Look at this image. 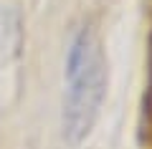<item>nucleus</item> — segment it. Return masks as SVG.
Listing matches in <instances>:
<instances>
[{"label":"nucleus","instance_id":"obj_1","mask_svg":"<svg viewBox=\"0 0 152 149\" xmlns=\"http://www.w3.org/2000/svg\"><path fill=\"white\" fill-rule=\"evenodd\" d=\"M109 71L102 38L94 28L76 33L66 58L64 94V137L69 144H81L94 129L107 96Z\"/></svg>","mask_w":152,"mask_h":149}]
</instances>
